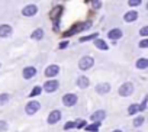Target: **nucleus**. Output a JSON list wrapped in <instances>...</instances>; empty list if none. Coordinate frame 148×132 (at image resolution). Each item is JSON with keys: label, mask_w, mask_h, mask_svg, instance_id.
Returning <instances> with one entry per match:
<instances>
[{"label": "nucleus", "mask_w": 148, "mask_h": 132, "mask_svg": "<svg viewBox=\"0 0 148 132\" xmlns=\"http://www.w3.org/2000/svg\"><path fill=\"white\" fill-rule=\"evenodd\" d=\"M93 65H95V60H93V57H90V55H84V57H82L80 61H79V68H80L82 71L90 70Z\"/></svg>", "instance_id": "f03ea898"}, {"label": "nucleus", "mask_w": 148, "mask_h": 132, "mask_svg": "<svg viewBox=\"0 0 148 132\" xmlns=\"http://www.w3.org/2000/svg\"><path fill=\"white\" fill-rule=\"evenodd\" d=\"M22 76L25 80H29V79H34L36 76V68L35 67H25L23 71H22Z\"/></svg>", "instance_id": "f8f14e48"}, {"label": "nucleus", "mask_w": 148, "mask_h": 132, "mask_svg": "<svg viewBox=\"0 0 148 132\" xmlns=\"http://www.w3.org/2000/svg\"><path fill=\"white\" fill-rule=\"evenodd\" d=\"M139 35H141L142 38H148V25H147V26H142V28L139 29Z\"/></svg>", "instance_id": "bb28decb"}, {"label": "nucleus", "mask_w": 148, "mask_h": 132, "mask_svg": "<svg viewBox=\"0 0 148 132\" xmlns=\"http://www.w3.org/2000/svg\"><path fill=\"white\" fill-rule=\"evenodd\" d=\"M12 35V26L10 25H0V38H6Z\"/></svg>", "instance_id": "2eb2a0df"}, {"label": "nucleus", "mask_w": 148, "mask_h": 132, "mask_svg": "<svg viewBox=\"0 0 148 132\" xmlns=\"http://www.w3.org/2000/svg\"><path fill=\"white\" fill-rule=\"evenodd\" d=\"M58 87H60L58 80H48V81H45V84H44V90H45L47 93H54V92L58 90Z\"/></svg>", "instance_id": "423d86ee"}, {"label": "nucleus", "mask_w": 148, "mask_h": 132, "mask_svg": "<svg viewBox=\"0 0 148 132\" xmlns=\"http://www.w3.org/2000/svg\"><path fill=\"white\" fill-rule=\"evenodd\" d=\"M142 3V0H128V5L131 6V8H136V6H139Z\"/></svg>", "instance_id": "cd10ccee"}, {"label": "nucleus", "mask_w": 148, "mask_h": 132, "mask_svg": "<svg viewBox=\"0 0 148 132\" xmlns=\"http://www.w3.org/2000/svg\"><path fill=\"white\" fill-rule=\"evenodd\" d=\"M112 132H122L121 129H116V131H112Z\"/></svg>", "instance_id": "f704fd0d"}, {"label": "nucleus", "mask_w": 148, "mask_h": 132, "mask_svg": "<svg viewBox=\"0 0 148 132\" xmlns=\"http://www.w3.org/2000/svg\"><path fill=\"white\" fill-rule=\"evenodd\" d=\"M138 19V12L136 10H128L125 15H123V21L126 23H132Z\"/></svg>", "instance_id": "9b49d317"}, {"label": "nucleus", "mask_w": 148, "mask_h": 132, "mask_svg": "<svg viewBox=\"0 0 148 132\" xmlns=\"http://www.w3.org/2000/svg\"><path fill=\"white\" fill-rule=\"evenodd\" d=\"M77 86H79L80 89H87V87L90 86V80H89L86 76H82V77L77 79Z\"/></svg>", "instance_id": "f3484780"}, {"label": "nucleus", "mask_w": 148, "mask_h": 132, "mask_svg": "<svg viewBox=\"0 0 148 132\" xmlns=\"http://www.w3.org/2000/svg\"><path fill=\"white\" fill-rule=\"evenodd\" d=\"M99 126H100V122H95L93 125L86 126V129H87L89 132H97V131H99Z\"/></svg>", "instance_id": "5701e85b"}, {"label": "nucleus", "mask_w": 148, "mask_h": 132, "mask_svg": "<svg viewBox=\"0 0 148 132\" xmlns=\"http://www.w3.org/2000/svg\"><path fill=\"white\" fill-rule=\"evenodd\" d=\"M77 102H79V97H77V94H74V93H67V94L62 96V105L67 106V107L74 106Z\"/></svg>", "instance_id": "20e7f679"}, {"label": "nucleus", "mask_w": 148, "mask_h": 132, "mask_svg": "<svg viewBox=\"0 0 148 132\" xmlns=\"http://www.w3.org/2000/svg\"><path fill=\"white\" fill-rule=\"evenodd\" d=\"M41 92H42V87H41V86H35V87L32 89V92L29 93V96H31V97H35V96L41 94Z\"/></svg>", "instance_id": "393cba45"}, {"label": "nucleus", "mask_w": 148, "mask_h": 132, "mask_svg": "<svg viewBox=\"0 0 148 132\" xmlns=\"http://www.w3.org/2000/svg\"><path fill=\"white\" fill-rule=\"evenodd\" d=\"M95 47L97 48V49H102V51H108L109 49V47H108V44L103 41V39H95Z\"/></svg>", "instance_id": "6ab92c4d"}, {"label": "nucleus", "mask_w": 148, "mask_h": 132, "mask_svg": "<svg viewBox=\"0 0 148 132\" xmlns=\"http://www.w3.org/2000/svg\"><path fill=\"white\" fill-rule=\"evenodd\" d=\"M60 120H61V110H58V109L52 110V112L48 115V119H47V122H48L49 125H55V123H58Z\"/></svg>", "instance_id": "0eeeda50"}, {"label": "nucleus", "mask_w": 148, "mask_h": 132, "mask_svg": "<svg viewBox=\"0 0 148 132\" xmlns=\"http://www.w3.org/2000/svg\"><path fill=\"white\" fill-rule=\"evenodd\" d=\"M8 129V122L6 120H0V132H3Z\"/></svg>", "instance_id": "2f4dec72"}, {"label": "nucleus", "mask_w": 148, "mask_h": 132, "mask_svg": "<svg viewBox=\"0 0 148 132\" xmlns=\"http://www.w3.org/2000/svg\"><path fill=\"white\" fill-rule=\"evenodd\" d=\"M73 128H76V123H74V122H67V123L64 125V129H65V131L73 129Z\"/></svg>", "instance_id": "7c9ffc66"}, {"label": "nucleus", "mask_w": 148, "mask_h": 132, "mask_svg": "<svg viewBox=\"0 0 148 132\" xmlns=\"http://www.w3.org/2000/svg\"><path fill=\"white\" fill-rule=\"evenodd\" d=\"M92 26V22H84V23H74L70 29H67L65 32H64V38H70V36H73V35H76V34H79V32H82V31H86V29H89Z\"/></svg>", "instance_id": "f257e3e1"}, {"label": "nucleus", "mask_w": 148, "mask_h": 132, "mask_svg": "<svg viewBox=\"0 0 148 132\" xmlns=\"http://www.w3.org/2000/svg\"><path fill=\"white\" fill-rule=\"evenodd\" d=\"M84 125H86V122H84V120H79V122L76 123V128H79V129H80V128H84Z\"/></svg>", "instance_id": "72a5a7b5"}, {"label": "nucleus", "mask_w": 148, "mask_h": 132, "mask_svg": "<svg viewBox=\"0 0 148 132\" xmlns=\"http://www.w3.org/2000/svg\"><path fill=\"white\" fill-rule=\"evenodd\" d=\"M145 8H147V10H148V2H147V6H145Z\"/></svg>", "instance_id": "c9c22d12"}, {"label": "nucleus", "mask_w": 148, "mask_h": 132, "mask_svg": "<svg viewBox=\"0 0 148 132\" xmlns=\"http://www.w3.org/2000/svg\"><path fill=\"white\" fill-rule=\"evenodd\" d=\"M138 112H139V106L135 105V103L128 107V115H135V113H138Z\"/></svg>", "instance_id": "4be33fe9"}, {"label": "nucleus", "mask_w": 148, "mask_h": 132, "mask_svg": "<svg viewBox=\"0 0 148 132\" xmlns=\"http://www.w3.org/2000/svg\"><path fill=\"white\" fill-rule=\"evenodd\" d=\"M58 73H60V67H58L57 64H51V65H48V67L45 68V71H44L45 77H55Z\"/></svg>", "instance_id": "6e6552de"}, {"label": "nucleus", "mask_w": 148, "mask_h": 132, "mask_svg": "<svg viewBox=\"0 0 148 132\" xmlns=\"http://www.w3.org/2000/svg\"><path fill=\"white\" fill-rule=\"evenodd\" d=\"M97 38H99V34L95 32V34H92V35L82 36V38H80V42H89V41H95V39H97Z\"/></svg>", "instance_id": "412c9836"}, {"label": "nucleus", "mask_w": 148, "mask_h": 132, "mask_svg": "<svg viewBox=\"0 0 148 132\" xmlns=\"http://www.w3.org/2000/svg\"><path fill=\"white\" fill-rule=\"evenodd\" d=\"M106 118V112L105 110H96L95 113H92V120L93 122H102Z\"/></svg>", "instance_id": "dca6fc26"}, {"label": "nucleus", "mask_w": 148, "mask_h": 132, "mask_svg": "<svg viewBox=\"0 0 148 132\" xmlns=\"http://www.w3.org/2000/svg\"><path fill=\"white\" fill-rule=\"evenodd\" d=\"M110 92V84L109 83H99L96 86V93L97 94H108Z\"/></svg>", "instance_id": "ddd939ff"}, {"label": "nucleus", "mask_w": 148, "mask_h": 132, "mask_svg": "<svg viewBox=\"0 0 148 132\" xmlns=\"http://www.w3.org/2000/svg\"><path fill=\"white\" fill-rule=\"evenodd\" d=\"M142 123H144V116H138V118L134 119V126H135V128L141 126Z\"/></svg>", "instance_id": "a878e982"}, {"label": "nucleus", "mask_w": 148, "mask_h": 132, "mask_svg": "<svg viewBox=\"0 0 148 132\" xmlns=\"http://www.w3.org/2000/svg\"><path fill=\"white\" fill-rule=\"evenodd\" d=\"M122 36H123V32H122L119 28H113V29H110V31L108 32V38L112 39V41H118V39H121Z\"/></svg>", "instance_id": "9d476101"}, {"label": "nucleus", "mask_w": 148, "mask_h": 132, "mask_svg": "<svg viewBox=\"0 0 148 132\" xmlns=\"http://www.w3.org/2000/svg\"><path fill=\"white\" fill-rule=\"evenodd\" d=\"M38 13V8L35 5H28L22 9V15L26 16V18H31V16H35Z\"/></svg>", "instance_id": "1a4fd4ad"}, {"label": "nucleus", "mask_w": 148, "mask_h": 132, "mask_svg": "<svg viewBox=\"0 0 148 132\" xmlns=\"http://www.w3.org/2000/svg\"><path fill=\"white\" fill-rule=\"evenodd\" d=\"M9 99H10V96H9L8 93H2V94H0V106L6 105V103L9 102Z\"/></svg>", "instance_id": "b1692460"}, {"label": "nucleus", "mask_w": 148, "mask_h": 132, "mask_svg": "<svg viewBox=\"0 0 148 132\" xmlns=\"http://www.w3.org/2000/svg\"><path fill=\"white\" fill-rule=\"evenodd\" d=\"M87 2H92V0H87Z\"/></svg>", "instance_id": "e433bc0d"}, {"label": "nucleus", "mask_w": 148, "mask_h": 132, "mask_svg": "<svg viewBox=\"0 0 148 132\" xmlns=\"http://www.w3.org/2000/svg\"><path fill=\"white\" fill-rule=\"evenodd\" d=\"M39 107H41V103H39V102L31 100V102H28V105L25 106V112H26L28 115H35V113L39 110Z\"/></svg>", "instance_id": "39448f33"}, {"label": "nucleus", "mask_w": 148, "mask_h": 132, "mask_svg": "<svg viewBox=\"0 0 148 132\" xmlns=\"http://www.w3.org/2000/svg\"><path fill=\"white\" fill-rule=\"evenodd\" d=\"M138 45H139V48H148V38H144Z\"/></svg>", "instance_id": "c756f323"}, {"label": "nucleus", "mask_w": 148, "mask_h": 132, "mask_svg": "<svg viewBox=\"0 0 148 132\" xmlns=\"http://www.w3.org/2000/svg\"><path fill=\"white\" fill-rule=\"evenodd\" d=\"M118 93H119V96H122V97H128V96H131V94L134 93V84L129 83V81L123 83V84L119 87Z\"/></svg>", "instance_id": "7ed1b4c3"}, {"label": "nucleus", "mask_w": 148, "mask_h": 132, "mask_svg": "<svg viewBox=\"0 0 148 132\" xmlns=\"http://www.w3.org/2000/svg\"><path fill=\"white\" fill-rule=\"evenodd\" d=\"M31 38L32 39H36V41H39V39H42L44 38V29H35L34 32H32V35H31Z\"/></svg>", "instance_id": "aec40b11"}, {"label": "nucleus", "mask_w": 148, "mask_h": 132, "mask_svg": "<svg viewBox=\"0 0 148 132\" xmlns=\"http://www.w3.org/2000/svg\"><path fill=\"white\" fill-rule=\"evenodd\" d=\"M138 70H145L148 68V58H138V61L135 62Z\"/></svg>", "instance_id": "a211bd4d"}, {"label": "nucleus", "mask_w": 148, "mask_h": 132, "mask_svg": "<svg viewBox=\"0 0 148 132\" xmlns=\"http://www.w3.org/2000/svg\"><path fill=\"white\" fill-rule=\"evenodd\" d=\"M61 13H62V6H57V8H54L52 9V12H51V19L55 22V25L58 23V19H60V16H61Z\"/></svg>", "instance_id": "4468645a"}, {"label": "nucleus", "mask_w": 148, "mask_h": 132, "mask_svg": "<svg viewBox=\"0 0 148 132\" xmlns=\"http://www.w3.org/2000/svg\"><path fill=\"white\" fill-rule=\"evenodd\" d=\"M100 6H102L100 0H92V8L93 9H100Z\"/></svg>", "instance_id": "c85d7f7f"}, {"label": "nucleus", "mask_w": 148, "mask_h": 132, "mask_svg": "<svg viewBox=\"0 0 148 132\" xmlns=\"http://www.w3.org/2000/svg\"><path fill=\"white\" fill-rule=\"evenodd\" d=\"M68 45H70V44H68V41H62V42L60 44V47H58V48H60V49H65Z\"/></svg>", "instance_id": "473e14b6"}]
</instances>
